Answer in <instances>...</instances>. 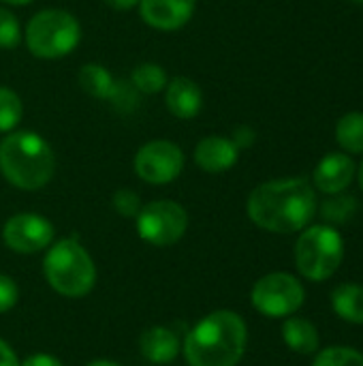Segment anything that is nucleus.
Wrapping results in <instances>:
<instances>
[{"instance_id": "1a4fd4ad", "label": "nucleus", "mask_w": 363, "mask_h": 366, "mask_svg": "<svg viewBox=\"0 0 363 366\" xmlns=\"http://www.w3.org/2000/svg\"><path fill=\"white\" fill-rule=\"evenodd\" d=\"M133 167L135 174L148 184H169L184 169V152L173 142L154 139L137 150Z\"/></svg>"}, {"instance_id": "c756f323", "label": "nucleus", "mask_w": 363, "mask_h": 366, "mask_svg": "<svg viewBox=\"0 0 363 366\" xmlns=\"http://www.w3.org/2000/svg\"><path fill=\"white\" fill-rule=\"evenodd\" d=\"M252 142H255V133H252L248 127H242V129H237V131H235L233 144H235L237 148H248Z\"/></svg>"}, {"instance_id": "423d86ee", "label": "nucleus", "mask_w": 363, "mask_h": 366, "mask_svg": "<svg viewBox=\"0 0 363 366\" xmlns=\"http://www.w3.org/2000/svg\"><path fill=\"white\" fill-rule=\"evenodd\" d=\"M344 259V240L332 225H312L302 229L295 242V266L308 281H327Z\"/></svg>"}, {"instance_id": "4be33fe9", "label": "nucleus", "mask_w": 363, "mask_h": 366, "mask_svg": "<svg viewBox=\"0 0 363 366\" xmlns=\"http://www.w3.org/2000/svg\"><path fill=\"white\" fill-rule=\"evenodd\" d=\"M21 114H24V107H21L19 94L6 86H0V133L13 131L19 124Z\"/></svg>"}, {"instance_id": "f3484780", "label": "nucleus", "mask_w": 363, "mask_h": 366, "mask_svg": "<svg viewBox=\"0 0 363 366\" xmlns=\"http://www.w3.org/2000/svg\"><path fill=\"white\" fill-rule=\"evenodd\" d=\"M332 309L347 324H363V287L357 283H344L332 292Z\"/></svg>"}, {"instance_id": "c85d7f7f", "label": "nucleus", "mask_w": 363, "mask_h": 366, "mask_svg": "<svg viewBox=\"0 0 363 366\" xmlns=\"http://www.w3.org/2000/svg\"><path fill=\"white\" fill-rule=\"evenodd\" d=\"M0 366H19V360H17L15 352L2 339H0Z\"/></svg>"}, {"instance_id": "72a5a7b5", "label": "nucleus", "mask_w": 363, "mask_h": 366, "mask_svg": "<svg viewBox=\"0 0 363 366\" xmlns=\"http://www.w3.org/2000/svg\"><path fill=\"white\" fill-rule=\"evenodd\" d=\"M357 180H359V187H362L363 191V161L362 165H359V169H357Z\"/></svg>"}, {"instance_id": "f257e3e1", "label": "nucleus", "mask_w": 363, "mask_h": 366, "mask_svg": "<svg viewBox=\"0 0 363 366\" xmlns=\"http://www.w3.org/2000/svg\"><path fill=\"white\" fill-rule=\"evenodd\" d=\"M317 191L306 178L267 180L248 195L250 221L272 234H295L310 225L317 214Z\"/></svg>"}, {"instance_id": "7ed1b4c3", "label": "nucleus", "mask_w": 363, "mask_h": 366, "mask_svg": "<svg viewBox=\"0 0 363 366\" xmlns=\"http://www.w3.org/2000/svg\"><path fill=\"white\" fill-rule=\"evenodd\" d=\"M0 172L9 184L21 191H36L51 180L56 157L39 133L15 131L0 144Z\"/></svg>"}, {"instance_id": "f03ea898", "label": "nucleus", "mask_w": 363, "mask_h": 366, "mask_svg": "<svg viewBox=\"0 0 363 366\" xmlns=\"http://www.w3.org/2000/svg\"><path fill=\"white\" fill-rule=\"evenodd\" d=\"M246 343V322L233 311H214L190 328L182 352L190 366H237Z\"/></svg>"}, {"instance_id": "6ab92c4d", "label": "nucleus", "mask_w": 363, "mask_h": 366, "mask_svg": "<svg viewBox=\"0 0 363 366\" xmlns=\"http://www.w3.org/2000/svg\"><path fill=\"white\" fill-rule=\"evenodd\" d=\"M336 139L347 154H363V112H349L338 120Z\"/></svg>"}, {"instance_id": "f704fd0d", "label": "nucleus", "mask_w": 363, "mask_h": 366, "mask_svg": "<svg viewBox=\"0 0 363 366\" xmlns=\"http://www.w3.org/2000/svg\"><path fill=\"white\" fill-rule=\"evenodd\" d=\"M353 2H359V4H363V0H353Z\"/></svg>"}, {"instance_id": "6e6552de", "label": "nucleus", "mask_w": 363, "mask_h": 366, "mask_svg": "<svg viewBox=\"0 0 363 366\" xmlns=\"http://www.w3.org/2000/svg\"><path fill=\"white\" fill-rule=\"evenodd\" d=\"M137 234L143 242L152 247H171L188 229V212L171 199H156L145 206L135 217Z\"/></svg>"}, {"instance_id": "473e14b6", "label": "nucleus", "mask_w": 363, "mask_h": 366, "mask_svg": "<svg viewBox=\"0 0 363 366\" xmlns=\"http://www.w3.org/2000/svg\"><path fill=\"white\" fill-rule=\"evenodd\" d=\"M88 366H120V365H116V362H109V360H94V362H90Z\"/></svg>"}, {"instance_id": "9b49d317", "label": "nucleus", "mask_w": 363, "mask_h": 366, "mask_svg": "<svg viewBox=\"0 0 363 366\" xmlns=\"http://www.w3.org/2000/svg\"><path fill=\"white\" fill-rule=\"evenodd\" d=\"M355 176H357V165L351 154L329 152L315 167L312 182H315V189H319L321 193L336 195L349 189Z\"/></svg>"}, {"instance_id": "a878e982", "label": "nucleus", "mask_w": 363, "mask_h": 366, "mask_svg": "<svg viewBox=\"0 0 363 366\" xmlns=\"http://www.w3.org/2000/svg\"><path fill=\"white\" fill-rule=\"evenodd\" d=\"M113 208H116L118 214L131 219V217H137V212L141 210V199H139V195H137L135 191H131V189H120V191H116V195H113Z\"/></svg>"}, {"instance_id": "5701e85b", "label": "nucleus", "mask_w": 363, "mask_h": 366, "mask_svg": "<svg viewBox=\"0 0 363 366\" xmlns=\"http://www.w3.org/2000/svg\"><path fill=\"white\" fill-rule=\"evenodd\" d=\"M312 366H363V354L353 347L336 345L317 352Z\"/></svg>"}, {"instance_id": "0eeeda50", "label": "nucleus", "mask_w": 363, "mask_h": 366, "mask_svg": "<svg viewBox=\"0 0 363 366\" xmlns=\"http://www.w3.org/2000/svg\"><path fill=\"white\" fill-rule=\"evenodd\" d=\"M304 300H306V290L302 281L289 272L265 274L255 283L250 292L252 307L270 320L295 315L304 307Z\"/></svg>"}, {"instance_id": "39448f33", "label": "nucleus", "mask_w": 363, "mask_h": 366, "mask_svg": "<svg viewBox=\"0 0 363 366\" xmlns=\"http://www.w3.org/2000/svg\"><path fill=\"white\" fill-rule=\"evenodd\" d=\"M81 39L77 17L64 9H43L26 26V45L32 56L58 60L68 56Z\"/></svg>"}, {"instance_id": "393cba45", "label": "nucleus", "mask_w": 363, "mask_h": 366, "mask_svg": "<svg viewBox=\"0 0 363 366\" xmlns=\"http://www.w3.org/2000/svg\"><path fill=\"white\" fill-rule=\"evenodd\" d=\"M137 90H135V86L131 84V81H118L116 79V86H113V92H111V97H109V101L113 103V107L116 109H120V112H131V109H135V105H137Z\"/></svg>"}, {"instance_id": "2eb2a0df", "label": "nucleus", "mask_w": 363, "mask_h": 366, "mask_svg": "<svg viewBox=\"0 0 363 366\" xmlns=\"http://www.w3.org/2000/svg\"><path fill=\"white\" fill-rule=\"evenodd\" d=\"M180 339L175 335V330L167 328V326H154L148 328L141 339H139V350L143 354L145 360L154 362V365H169L178 358L180 354Z\"/></svg>"}, {"instance_id": "2f4dec72", "label": "nucleus", "mask_w": 363, "mask_h": 366, "mask_svg": "<svg viewBox=\"0 0 363 366\" xmlns=\"http://www.w3.org/2000/svg\"><path fill=\"white\" fill-rule=\"evenodd\" d=\"M2 2H6V4H15V6H26V4H30L32 0H2Z\"/></svg>"}, {"instance_id": "aec40b11", "label": "nucleus", "mask_w": 363, "mask_h": 366, "mask_svg": "<svg viewBox=\"0 0 363 366\" xmlns=\"http://www.w3.org/2000/svg\"><path fill=\"white\" fill-rule=\"evenodd\" d=\"M128 81L135 86V90L139 94H156V92L165 90L169 84L165 69L160 64H154V62H143V64L135 66Z\"/></svg>"}, {"instance_id": "7c9ffc66", "label": "nucleus", "mask_w": 363, "mask_h": 366, "mask_svg": "<svg viewBox=\"0 0 363 366\" xmlns=\"http://www.w3.org/2000/svg\"><path fill=\"white\" fill-rule=\"evenodd\" d=\"M103 2L107 6L116 9V11H128V9H133V6L139 4V0H103Z\"/></svg>"}, {"instance_id": "20e7f679", "label": "nucleus", "mask_w": 363, "mask_h": 366, "mask_svg": "<svg viewBox=\"0 0 363 366\" xmlns=\"http://www.w3.org/2000/svg\"><path fill=\"white\" fill-rule=\"evenodd\" d=\"M43 272L49 287L66 298H83L96 283L94 262L75 238H64L49 244L43 259Z\"/></svg>"}, {"instance_id": "bb28decb", "label": "nucleus", "mask_w": 363, "mask_h": 366, "mask_svg": "<svg viewBox=\"0 0 363 366\" xmlns=\"http://www.w3.org/2000/svg\"><path fill=\"white\" fill-rule=\"evenodd\" d=\"M19 300V287L17 283L6 277V274H0V315L11 311Z\"/></svg>"}, {"instance_id": "f8f14e48", "label": "nucleus", "mask_w": 363, "mask_h": 366, "mask_svg": "<svg viewBox=\"0 0 363 366\" xmlns=\"http://www.w3.org/2000/svg\"><path fill=\"white\" fill-rule=\"evenodd\" d=\"M197 0H139L141 17L156 30H180L195 13Z\"/></svg>"}, {"instance_id": "cd10ccee", "label": "nucleus", "mask_w": 363, "mask_h": 366, "mask_svg": "<svg viewBox=\"0 0 363 366\" xmlns=\"http://www.w3.org/2000/svg\"><path fill=\"white\" fill-rule=\"evenodd\" d=\"M19 366H62V362L49 354H32L28 356Z\"/></svg>"}, {"instance_id": "dca6fc26", "label": "nucleus", "mask_w": 363, "mask_h": 366, "mask_svg": "<svg viewBox=\"0 0 363 366\" xmlns=\"http://www.w3.org/2000/svg\"><path fill=\"white\" fill-rule=\"evenodd\" d=\"M282 339L295 354H302V356L317 354L321 345V337L315 324L304 317H293V315L287 317L282 324Z\"/></svg>"}, {"instance_id": "4468645a", "label": "nucleus", "mask_w": 363, "mask_h": 366, "mask_svg": "<svg viewBox=\"0 0 363 366\" xmlns=\"http://www.w3.org/2000/svg\"><path fill=\"white\" fill-rule=\"evenodd\" d=\"M165 103L175 118L190 120L203 107V92L190 77H173L165 88Z\"/></svg>"}, {"instance_id": "412c9836", "label": "nucleus", "mask_w": 363, "mask_h": 366, "mask_svg": "<svg viewBox=\"0 0 363 366\" xmlns=\"http://www.w3.org/2000/svg\"><path fill=\"white\" fill-rule=\"evenodd\" d=\"M357 199L351 197V195H344V193H336L332 195L329 199H325L321 204V217L327 225L336 227V225H344L349 223L355 212H357Z\"/></svg>"}, {"instance_id": "b1692460", "label": "nucleus", "mask_w": 363, "mask_h": 366, "mask_svg": "<svg viewBox=\"0 0 363 366\" xmlns=\"http://www.w3.org/2000/svg\"><path fill=\"white\" fill-rule=\"evenodd\" d=\"M21 41V28L17 17L0 6V49H13Z\"/></svg>"}, {"instance_id": "ddd939ff", "label": "nucleus", "mask_w": 363, "mask_h": 366, "mask_svg": "<svg viewBox=\"0 0 363 366\" xmlns=\"http://www.w3.org/2000/svg\"><path fill=\"white\" fill-rule=\"evenodd\" d=\"M240 148L225 135L203 137L195 148V163L208 174H223L237 163Z\"/></svg>"}, {"instance_id": "a211bd4d", "label": "nucleus", "mask_w": 363, "mask_h": 366, "mask_svg": "<svg viewBox=\"0 0 363 366\" xmlns=\"http://www.w3.org/2000/svg\"><path fill=\"white\" fill-rule=\"evenodd\" d=\"M79 86L90 97L109 101V97L113 92V86H116V77L103 64L90 62V64H83L81 71H79Z\"/></svg>"}, {"instance_id": "9d476101", "label": "nucleus", "mask_w": 363, "mask_h": 366, "mask_svg": "<svg viewBox=\"0 0 363 366\" xmlns=\"http://www.w3.org/2000/svg\"><path fill=\"white\" fill-rule=\"evenodd\" d=\"M53 225L34 212H19L13 214L2 227L4 244L21 255H32L47 249L53 242Z\"/></svg>"}]
</instances>
